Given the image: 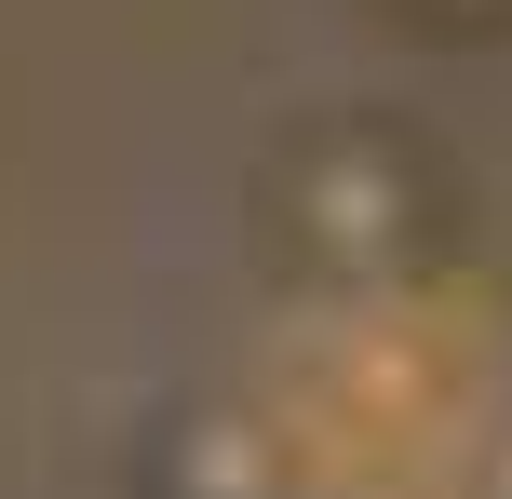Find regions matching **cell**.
I'll return each mask as SVG.
<instances>
[{"mask_svg": "<svg viewBox=\"0 0 512 499\" xmlns=\"http://www.w3.org/2000/svg\"><path fill=\"white\" fill-rule=\"evenodd\" d=\"M270 230L297 243V270H405V243H418L405 135H297L270 176Z\"/></svg>", "mask_w": 512, "mask_h": 499, "instance_id": "cell-1", "label": "cell"}, {"mask_svg": "<svg viewBox=\"0 0 512 499\" xmlns=\"http://www.w3.org/2000/svg\"><path fill=\"white\" fill-rule=\"evenodd\" d=\"M149 499H270V473H256V432L230 419V405H189V419L149 446Z\"/></svg>", "mask_w": 512, "mask_h": 499, "instance_id": "cell-2", "label": "cell"}, {"mask_svg": "<svg viewBox=\"0 0 512 499\" xmlns=\"http://www.w3.org/2000/svg\"><path fill=\"white\" fill-rule=\"evenodd\" d=\"M418 14H486V0H418Z\"/></svg>", "mask_w": 512, "mask_h": 499, "instance_id": "cell-3", "label": "cell"}]
</instances>
